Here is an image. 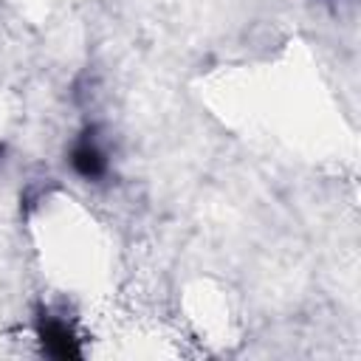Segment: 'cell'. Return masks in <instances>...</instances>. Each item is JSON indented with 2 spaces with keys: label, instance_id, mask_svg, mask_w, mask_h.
<instances>
[{
  "label": "cell",
  "instance_id": "obj_1",
  "mask_svg": "<svg viewBox=\"0 0 361 361\" xmlns=\"http://www.w3.org/2000/svg\"><path fill=\"white\" fill-rule=\"evenodd\" d=\"M68 164H71V172L87 183H99L107 178L110 172V155L99 138V127L96 124H87L76 141L71 144L68 149Z\"/></svg>",
  "mask_w": 361,
  "mask_h": 361
},
{
  "label": "cell",
  "instance_id": "obj_2",
  "mask_svg": "<svg viewBox=\"0 0 361 361\" xmlns=\"http://www.w3.org/2000/svg\"><path fill=\"white\" fill-rule=\"evenodd\" d=\"M37 338H39L42 353L51 355V358H59V361L82 358L79 336H76L73 327H71L65 319H59V316L42 313V316L37 319Z\"/></svg>",
  "mask_w": 361,
  "mask_h": 361
},
{
  "label": "cell",
  "instance_id": "obj_3",
  "mask_svg": "<svg viewBox=\"0 0 361 361\" xmlns=\"http://www.w3.org/2000/svg\"><path fill=\"white\" fill-rule=\"evenodd\" d=\"M3 155H6V144H0V164H3Z\"/></svg>",
  "mask_w": 361,
  "mask_h": 361
}]
</instances>
